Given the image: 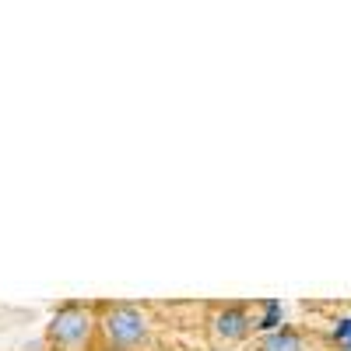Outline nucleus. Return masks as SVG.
I'll return each mask as SVG.
<instances>
[{
	"label": "nucleus",
	"instance_id": "nucleus-1",
	"mask_svg": "<svg viewBox=\"0 0 351 351\" xmlns=\"http://www.w3.org/2000/svg\"><path fill=\"white\" fill-rule=\"evenodd\" d=\"M106 334L120 344V348H134L144 341V334H148V324H144V316L130 306H120V309H112L106 316Z\"/></svg>",
	"mask_w": 351,
	"mask_h": 351
},
{
	"label": "nucleus",
	"instance_id": "nucleus-2",
	"mask_svg": "<svg viewBox=\"0 0 351 351\" xmlns=\"http://www.w3.org/2000/svg\"><path fill=\"white\" fill-rule=\"evenodd\" d=\"M88 330H92V324H88V313H81V309H74V306H67V309H60L53 316V324H49V334H53V341H60V344H81L84 337H88Z\"/></svg>",
	"mask_w": 351,
	"mask_h": 351
},
{
	"label": "nucleus",
	"instance_id": "nucleus-3",
	"mask_svg": "<svg viewBox=\"0 0 351 351\" xmlns=\"http://www.w3.org/2000/svg\"><path fill=\"white\" fill-rule=\"evenodd\" d=\"M215 324H218V334L228 337V341H239V337L250 334V316H246L243 309H225V313H218Z\"/></svg>",
	"mask_w": 351,
	"mask_h": 351
},
{
	"label": "nucleus",
	"instance_id": "nucleus-4",
	"mask_svg": "<svg viewBox=\"0 0 351 351\" xmlns=\"http://www.w3.org/2000/svg\"><path fill=\"white\" fill-rule=\"evenodd\" d=\"M263 351H302V337H299L295 330L281 327V330L267 334V341H263Z\"/></svg>",
	"mask_w": 351,
	"mask_h": 351
},
{
	"label": "nucleus",
	"instance_id": "nucleus-5",
	"mask_svg": "<svg viewBox=\"0 0 351 351\" xmlns=\"http://www.w3.org/2000/svg\"><path fill=\"white\" fill-rule=\"evenodd\" d=\"M278 324H281V302H278V299H267V302H263V319H260V327L274 334Z\"/></svg>",
	"mask_w": 351,
	"mask_h": 351
},
{
	"label": "nucleus",
	"instance_id": "nucleus-6",
	"mask_svg": "<svg viewBox=\"0 0 351 351\" xmlns=\"http://www.w3.org/2000/svg\"><path fill=\"white\" fill-rule=\"evenodd\" d=\"M334 337H337V341H344V344L351 348V316H348V319H341V324H337Z\"/></svg>",
	"mask_w": 351,
	"mask_h": 351
},
{
	"label": "nucleus",
	"instance_id": "nucleus-7",
	"mask_svg": "<svg viewBox=\"0 0 351 351\" xmlns=\"http://www.w3.org/2000/svg\"><path fill=\"white\" fill-rule=\"evenodd\" d=\"M348 351H351V348H348Z\"/></svg>",
	"mask_w": 351,
	"mask_h": 351
}]
</instances>
